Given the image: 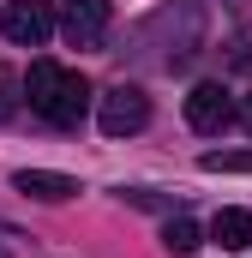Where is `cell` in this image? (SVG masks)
Segmentation results:
<instances>
[{"instance_id":"1","label":"cell","mask_w":252,"mask_h":258,"mask_svg":"<svg viewBox=\"0 0 252 258\" xmlns=\"http://www.w3.org/2000/svg\"><path fill=\"white\" fill-rule=\"evenodd\" d=\"M18 84H24V102H30L42 120H54V126H78L84 108H90V84H84V72H72V66L36 60L30 78H18Z\"/></svg>"},{"instance_id":"2","label":"cell","mask_w":252,"mask_h":258,"mask_svg":"<svg viewBox=\"0 0 252 258\" xmlns=\"http://www.w3.org/2000/svg\"><path fill=\"white\" fill-rule=\"evenodd\" d=\"M96 126L108 132V138L144 132V126H150V96H144L138 84H114V90H102V102H96Z\"/></svg>"},{"instance_id":"3","label":"cell","mask_w":252,"mask_h":258,"mask_svg":"<svg viewBox=\"0 0 252 258\" xmlns=\"http://www.w3.org/2000/svg\"><path fill=\"white\" fill-rule=\"evenodd\" d=\"M48 30H54L48 6H36V0H6V6H0V36H6V42H18V48H42Z\"/></svg>"},{"instance_id":"4","label":"cell","mask_w":252,"mask_h":258,"mask_svg":"<svg viewBox=\"0 0 252 258\" xmlns=\"http://www.w3.org/2000/svg\"><path fill=\"white\" fill-rule=\"evenodd\" d=\"M228 120H234V102H228L222 84H198L186 96V126L192 132H222Z\"/></svg>"},{"instance_id":"5","label":"cell","mask_w":252,"mask_h":258,"mask_svg":"<svg viewBox=\"0 0 252 258\" xmlns=\"http://www.w3.org/2000/svg\"><path fill=\"white\" fill-rule=\"evenodd\" d=\"M60 30L78 48H90V42L108 30V0H60Z\"/></svg>"},{"instance_id":"6","label":"cell","mask_w":252,"mask_h":258,"mask_svg":"<svg viewBox=\"0 0 252 258\" xmlns=\"http://www.w3.org/2000/svg\"><path fill=\"white\" fill-rule=\"evenodd\" d=\"M12 186H18L24 198H42V204H66V198H78V180H72V174H54V168H18Z\"/></svg>"},{"instance_id":"7","label":"cell","mask_w":252,"mask_h":258,"mask_svg":"<svg viewBox=\"0 0 252 258\" xmlns=\"http://www.w3.org/2000/svg\"><path fill=\"white\" fill-rule=\"evenodd\" d=\"M210 240H216L222 252H240V246H252V210H216Z\"/></svg>"},{"instance_id":"8","label":"cell","mask_w":252,"mask_h":258,"mask_svg":"<svg viewBox=\"0 0 252 258\" xmlns=\"http://www.w3.org/2000/svg\"><path fill=\"white\" fill-rule=\"evenodd\" d=\"M204 246V234H198V222H186V216H174L168 228H162V252H174V258H186Z\"/></svg>"},{"instance_id":"9","label":"cell","mask_w":252,"mask_h":258,"mask_svg":"<svg viewBox=\"0 0 252 258\" xmlns=\"http://www.w3.org/2000/svg\"><path fill=\"white\" fill-rule=\"evenodd\" d=\"M198 168L204 174H252V150H204Z\"/></svg>"},{"instance_id":"10","label":"cell","mask_w":252,"mask_h":258,"mask_svg":"<svg viewBox=\"0 0 252 258\" xmlns=\"http://www.w3.org/2000/svg\"><path fill=\"white\" fill-rule=\"evenodd\" d=\"M12 90H24V84H18V72H6V66H0V114H6V108H12V102H18V96H12Z\"/></svg>"},{"instance_id":"11","label":"cell","mask_w":252,"mask_h":258,"mask_svg":"<svg viewBox=\"0 0 252 258\" xmlns=\"http://www.w3.org/2000/svg\"><path fill=\"white\" fill-rule=\"evenodd\" d=\"M240 120H246V132H252V96H246V102H240Z\"/></svg>"},{"instance_id":"12","label":"cell","mask_w":252,"mask_h":258,"mask_svg":"<svg viewBox=\"0 0 252 258\" xmlns=\"http://www.w3.org/2000/svg\"><path fill=\"white\" fill-rule=\"evenodd\" d=\"M0 258H6V252H0Z\"/></svg>"}]
</instances>
